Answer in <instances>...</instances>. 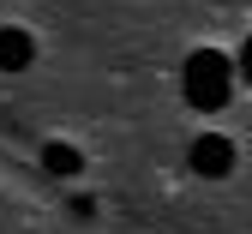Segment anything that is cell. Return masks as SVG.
I'll return each instance as SVG.
<instances>
[{
    "label": "cell",
    "instance_id": "6da1fadb",
    "mask_svg": "<svg viewBox=\"0 0 252 234\" xmlns=\"http://www.w3.org/2000/svg\"><path fill=\"white\" fill-rule=\"evenodd\" d=\"M180 90H186V102L192 108H222L228 102V90H234V60L228 54H216V48H198V54H186L180 66Z\"/></svg>",
    "mask_w": 252,
    "mask_h": 234
},
{
    "label": "cell",
    "instance_id": "7a4b0ae2",
    "mask_svg": "<svg viewBox=\"0 0 252 234\" xmlns=\"http://www.w3.org/2000/svg\"><path fill=\"white\" fill-rule=\"evenodd\" d=\"M192 168H198V174H210V180L234 174V144L222 138V132H204V138L192 144Z\"/></svg>",
    "mask_w": 252,
    "mask_h": 234
},
{
    "label": "cell",
    "instance_id": "3957f363",
    "mask_svg": "<svg viewBox=\"0 0 252 234\" xmlns=\"http://www.w3.org/2000/svg\"><path fill=\"white\" fill-rule=\"evenodd\" d=\"M30 60H36V42H30V30L0 24V72H24Z\"/></svg>",
    "mask_w": 252,
    "mask_h": 234
},
{
    "label": "cell",
    "instance_id": "277c9868",
    "mask_svg": "<svg viewBox=\"0 0 252 234\" xmlns=\"http://www.w3.org/2000/svg\"><path fill=\"white\" fill-rule=\"evenodd\" d=\"M42 168H48V174H78V168H84V156H78L72 144L48 138V144H42Z\"/></svg>",
    "mask_w": 252,
    "mask_h": 234
},
{
    "label": "cell",
    "instance_id": "5b68a950",
    "mask_svg": "<svg viewBox=\"0 0 252 234\" xmlns=\"http://www.w3.org/2000/svg\"><path fill=\"white\" fill-rule=\"evenodd\" d=\"M240 72H246V84H252V36L240 42Z\"/></svg>",
    "mask_w": 252,
    "mask_h": 234
}]
</instances>
